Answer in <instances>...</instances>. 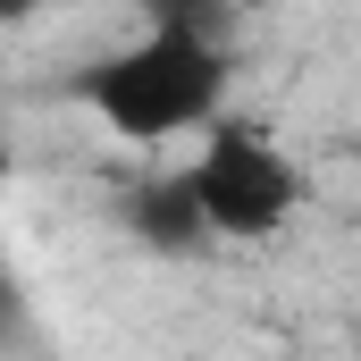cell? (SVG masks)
Listing matches in <instances>:
<instances>
[{"mask_svg":"<svg viewBox=\"0 0 361 361\" xmlns=\"http://www.w3.org/2000/svg\"><path fill=\"white\" fill-rule=\"evenodd\" d=\"M227 76H235V59H227L219 34L143 17L135 42H118L109 59H92L76 76V101L118 143H177V135H202L227 109Z\"/></svg>","mask_w":361,"mask_h":361,"instance_id":"cell-1","label":"cell"},{"mask_svg":"<svg viewBox=\"0 0 361 361\" xmlns=\"http://www.w3.org/2000/svg\"><path fill=\"white\" fill-rule=\"evenodd\" d=\"M193 177V202L210 219V235H235V244H261L294 219L302 202V169L277 152L269 135L235 126V118H210L202 126V160H185Z\"/></svg>","mask_w":361,"mask_h":361,"instance_id":"cell-2","label":"cell"},{"mask_svg":"<svg viewBox=\"0 0 361 361\" xmlns=\"http://www.w3.org/2000/svg\"><path fill=\"white\" fill-rule=\"evenodd\" d=\"M126 227H135V244H152V252H202V235H210V219H202L185 169L135 177V193H126Z\"/></svg>","mask_w":361,"mask_h":361,"instance_id":"cell-3","label":"cell"},{"mask_svg":"<svg viewBox=\"0 0 361 361\" xmlns=\"http://www.w3.org/2000/svg\"><path fill=\"white\" fill-rule=\"evenodd\" d=\"M143 17H152V25H193V34H219V42H227L235 0H143Z\"/></svg>","mask_w":361,"mask_h":361,"instance_id":"cell-4","label":"cell"},{"mask_svg":"<svg viewBox=\"0 0 361 361\" xmlns=\"http://www.w3.org/2000/svg\"><path fill=\"white\" fill-rule=\"evenodd\" d=\"M17 319H25V294H17V261L0 244V336H17Z\"/></svg>","mask_w":361,"mask_h":361,"instance_id":"cell-5","label":"cell"},{"mask_svg":"<svg viewBox=\"0 0 361 361\" xmlns=\"http://www.w3.org/2000/svg\"><path fill=\"white\" fill-rule=\"evenodd\" d=\"M34 8H42V0H0V25H25Z\"/></svg>","mask_w":361,"mask_h":361,"instance_id":"cell-6","label":"cell"},{"mask_svg":"<svg viewBox=\"0 0 361 361\" xmlns=\"http://www.w3.org/2000/svg\"><path fill=\"white\" fill-rule=\"evenodd\" d=\"M235 8H269V0H235Z\"/></svg>","mask_w":361,"mask_h":361,"instance_id":"cell-7","label":"cell"}]
</instances>
